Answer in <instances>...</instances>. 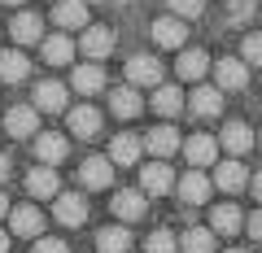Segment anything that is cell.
<instances>
[{
	"mask_svg": "<svg viewBox=\"0 0 262 253\" xmlns=\"http://www.w3.org/2000/svg\"><path fill=\"white\" fill-rule=\"evenodd\" d=\"M96 249L101 253H127L131 249V232L127 227H101V232H96Z\"/></svg>",
	"mask_w": 262,
	"mask_h": 253,
	"instance_id": "obj_32",
	"label": "cell"
},
{
	"mask_svg": "<svg viewBox=\"0 0 262 253\" xmlns=\"http://www.w3.org/2000/svg\"><path fill=\"white\" fill-rule=\"evenodd\" d=\"M5 131H9L13 140L39 135V109H35V105H13V109L5 113Z\"/></svg>",
	"mask_w": 262,
	"mask_h": 253,
	"instance_id": "obj_3",
	"label": "cell"
},
{
	"mask_svg": "<svg viewBox=\"0 0 262 253\" xmlns=\"http://www.w3.org/2000/svg\"><path fill=\"white\" fill-rule=\"evenodd\" d=\"M27 192L35 201H57V170H48V166H39V170H27Z\"/></svg>",
	"mask_w": 262,
	"mask_h": 253,
	"instance_id": "obj_20",
	"label": "cell"
},
{
	"mask_svg": "<svg viewBox=\"0 0 262 253\" xmlns=\"http://www.w3.org/2000/svg\"><path fill=\"white\" fill-rule=\"evenodd\" d=\"M227 253H249V249H227Z\"/></svg>",
	"mask_w": 262,
	"mask_h": 253,
	"instance_id": "obj_44",
	"label": "cell"
},
{
	"mask_svg": "<svg viewBox=\"0 0 262 253\" xmlns=\"http://www.w3.org/2000/svg\"><path fill=\"white\" fill-rule=\"evenodd\" d=\"M214 79H219V92H245L249 87V61L223 57V61H214Z\"/></svg>",
	"mask_w": 262,
	"mask_h": 253,
	"instance_id": "obj_1",
	"label": "cell"
},
{
	"mask_svg": "<svg viewBox=\"0 0 262 253\" xmlns=\"http://www.w3.org/2000/svg\"><path fill=\"white\" fill-rule=\"evenodd\" d=\"M144 149H149L158 162H166V157H175V153L184 149V140H179L175 127H166V122H162V127H153V131L144 135Z\"/></svg>",
	"mask_w": 262,
	"mask_h": 253,
	"instance_id": "obj_9",
	"label": "cell"
},
{
	"mask_svg": "<svg viewBox=\"0 0 262 253\" xmlns=\"http://www.w3.org/2000/svg\"><path fill=\"white\" fill-rule=\"evenodd\" d=\"M188 101H192L196 118H219V113H223V92H219V87H196Z\"/></svg>",
	"mask_w": 262,
	"mask_h": 253,
	"instance_id": "obj_27",
	"label": "cell"
},
{
	"mask_svg": "<svg viewBox=\"0 0 262 253\" xmlns=\"http://www.w3.org/2000/svg\"><path fill=\"white\" fill-rule=\"evenodd\" d=\"M9 35H13V44H39L44 39V18L39 13H18L13 18V27H9Z\"/></svg>",
	"mask_w": 262,
	"mask_h": 253,
	"instance_id": "obj_19",
	"label": "cell"
},
{
	"mask_svg": "<svg viewBox=\"0 0 262 253\" xmlns=\"http://www.w3.org/2000/svg\"><path fill=\"white\" fill-rule=\"evenodd\" d=\"M214 183H219V188H223V192H241V188H245V183H249V170H245V166H241V162H236V157H232V162H223V166H219V170H214Z\"/></svg>",
	"mask_w": 262,
	"mask_h": 253,
	"instance_id": "obj_29",
	"label": "cell"
},
{
	"mask_svg": "<svg viewBox=\"0 0 262 253\" xmlns=\"http://www.w3.org/2000/svg\"><path fill=\"white\" fill-rule=\"evenodd\" d=\"M5 179H9V157L0 153V183H5Z\"/></svg>",
	"mask_w": 262,
	"mask_h": 253,
	"instance_id": "obj_39",
	"label": "cell"
},
{
	"mask_svg": "<svg viewBox=\"0 0 262 253\" xmlns=\"http://www.w3.org/2000/svg\"><path fill=\"white\" fill-rule=\"evenodd\" d=\"M153 39H158L162 48H184L188 44L184 18H158V22H153Z\"/></svg>",
	"mask_w": 262,
	"mask_h": 253,
	"instance_id": "obj_23",
	"label": "cell"
},
{
	"mask_svg": "<svg viewBox=\"0 0 262 253\" xmlns=\"http://www.w3.org/2000/svg\"><path fill=\"white\" fill-rule=\"evenodd\" d=\"M210 227H214V236H236V232L245 227L241 205H214V214H210Z\"/></svg>",
	"mask_w": 262,
	"mask_h": 253,
	"instance_id": "obj_28",
	"label": "cell"
},
{
	"mask_svg": "<svg viewBox=\"0 0 262 253\" xmlns=\"http://www.w3.org/2000/svg\"><path fill=\"white\" fill-rule=\"evenodd\" d=\"M27 53H18V48H5V53H0V79H5V83H22V79H27Z\"/></svg>",
	"mask_w": 262,
	"mask_h": 253,
	"instance_id": "obj_30",
	"label": "cell"
},
{
	"mask_svg": "<svg viewBox=\"0 0 262 253\" xmlns=\"http://www.w3.org/2000/svg\"><path fill=\"white\" fill-rule=\"evenodd\" d=\"M253 144H258V140H253L249 122H241V118H236V122H227L223 131H219V149H227L232 157H241V153H249Z\"/></svg>",
	"mask_w": 262,
	"mask_h": 253,
	"instance_id": "obj_12",
	"label": "cell"
},
{
	"mask_svg": "<svg viewBox=\"0 0 262 253\" xmlns=\"http://www.w3.org/2000/svg\"><path fill=\"white\" fill-rule=\"evenodd\" d=\"M227 13H232V18H249V13H253V0H227Z\"/></svg>",
	"mask_w": 262,
	"mask_h": 253,
	"instance_id": "obj_37",
	"label": "cell"
},
{
	"mask_svg": "<svg viewBox=\"0 0 262 253\" xmlns=\"http://www.w3.org/2000/svg\"><path fill=\"white\" fill-rule=\"evenodd\" d=\"M140 153H144V140H136V135H114V144H110V162L114 166H136Z\"/></svg>",
	"mask_w": 262,
	"mask_h": 253,
	"instance_id": "obj_26",
	"label": "cell"
},
{
	"mask_svg": "<svg viewBox=\"0 0 262 253\" xmlns=\"http://www.w3.org/2000/svg\"><path fill=\"white\" fill-rule=\"evenodd\" d=\"M210 192H214V179H210L206 170H188V175L179 179V201H184V205H206Z\"/></svg>",
	"mask_w": 262,
	"mask_h": 253,
	"instance_id": "obj_8",
	"label": "cell"
},
{
	"mask_svg": "<svg viewBox=\"0 0 262 253\" xmlns=\"http://www.w3.org/2000/svg\"><path fill=\"white\" fill-rule=\"evenodd\" d=\"M245 227H249V236H253V240H262V210H258V214H253Z\"/></svg>",
	"mask_w": 262,
	"mask_h": 253,
	"instance_id": "obj_38",
	"label": "cell"
},
{
	"mask_svg": "<svg viewBox=\"0 0 262 253\" xmlns=\"http://www.w3.org/2000/svg\"><path fill=\"white\" fill-rule=\"evenodd\" d=\"M149 105L162 113V118H175V113L184 109V92H179V87H166V83H162V87H153V101H149Z\"/></svg>",
	"mask_w": 262,
	"mask_h": 253,
	"instance_id": "obj_31",
	"label": "cell"
},
{
	"mask_svg": "<svg viewBox=\"0 0 262 253\" xmlns=\"http://www.w3.org/2000/svg\"><path fill=\"white\" fill-rule=\"evenodd\" d=\"M175 70H179V79L201 83V75H206V70H214V61H210L206 48H184V53H179V61H175Z\"/></svg>",
	"mask_w": 262,
	"mask_h": 253,
	"instance_id": "obj_15",
	"label": "cell"
},
{
	"mask_svg": "<svg viewBox=\"0 0 262 253\" xmlns=\"http://www.w3.org/2000/svg\"><path fill=\"white\" fill-rule=\"evenodd\" d=\"M0 253H9V232H0Z\"/></svg>",
	"mask_w": 262,
	"mask_h": 253,
	"instance_id": "obj_42",
	"label": "cell"
},
{
	"mask_svg": "<svg viewBox=\"0 0 262 253\" xmlns=\"http://www.w3.org/2000/svg\"><path fill=\"white\" fill-rule=\"evenodd\" d=\"M75 39L66 35V31H57V35H48L44 39V61L48 66H70V61H75Z\"/></svg>",
	"mask_w": 262,
	"mask_h": 253,
	"instance_id": "obj_21",
	"label": "cell"
},
{
	"mask_svg": "<svg viewBox=\"0 0 262 253\" xmlns=\"http://www.w3.org/2000/svg\"><path fill=\"white\" fill-rule=\"evenodd\" d=\"M245 61H249V66H262V31L245 35Z\"/></svg>",
	"mask_w": 262,
	"mask_h": 253,
	"instance_id": "obj_34",
	"label": "cell"
},
{
	"mask_svg": "<svg viewBox=\"0 0 262 253\" xmlns=\"http://www.w3.org/2000/svg\"><path fill=\"white\" fill-rule=\"evenodd\" d=\"M35 253H70V244L57 240V236H39V240H35Z\"/></svg>",
	"mask_w": 262,
	"mask_h": 253,
	"instance_id": "obj_36",
	"label": "cell"
},
{
	"mask_svg": "<svg viewBox=\"0 0 262 253\" xmlns=\"http://www.w3.org/2000/svg\"><path fill=\"white\" fill-rule=\"evenodd\" d=\"M9 232L39 240V236H44V214H39L35 205H13V210H9Z\"/></svg>",
	"mask_w": 262,
	"mask_h": 253,
	"instance_id": "obj_11",
	"label": "cell"
},
{
	"mask_svg": "<svg viewBox=\"0 0 262 253\" xmlns=\"http://www.w3.org/2000/svg\"><path fill=\"white\" fill-rule=\"evenodd\" d=\"M79 48H83L88 61H105V57L114 53V31L110 27H88L83 39H79Z\"/></svg>",
	"mask_w": 262,
	"mask_h": 253,
	"instance_id": "obj_13",
	"label": "cell"
},
{
	"mask_svg": "<svg viewBox=\"0 0 262 253\" xmlns=\"http://www.w3.org/2000/svg\"><path fill=\"white\" fill-rule=\"evenodd\" d=\"M127 83L131 87H162V61L149 57V53L131 57V61H127Z\"/></svg>",
	"mask_w": 262,
	"mask_h": 253,
	"instance_id": "obj_2",
	"label": "cell"
},
{
	"mask_svg": "<svg viewBox=\"0 0 262 253\" xmlns=\"http://www.w3.org/2000/svg\"><path fill=\"white\" fill-rule=\"evenodd\" d=\"M184 157H188V166H192V170H206L210 162L219 157V135H206V131H201V135H188V140H184Z\"/></svg>",
	"mask_w": 262,
	"mask_h": 253,
	"instance_id": "obj_6",
	"label": "cell"
},
{
	"mask_svg": "<svg viewBox=\"0 0 262 253\" xmlns=\"http://www.w3.org/2000/svg\"><path fill=\"white\" fill-rule=\"evenodd\" d=\"M170 188H175V170H170L166 162H149V166L140 170V192L144 197H166Z\"/></svg>",
	"mask_w": 262,
	"mask_h": 253,
	"instance_id": "obj_4",
	"label": "cell"
},
{
	"mask_svg": "<svg viewBox=\"0 0 262 253\" xmlns=\"http://www.w3.org/2000/svg\"><path fill=\"white\" fill-rule=\"evenodd\" d=\"M214 249H219L214 227H188L179 236V253H214Z\"/></svg>",
	"mask_w": 262,
	"mask_h": 253,
	"instance_id": "obj_24",
	"label": "cell"
},
{
	"mask_svg": "<svg viewBox=\"0 0 262 253\" xmlns=\"http://www.w3.org/2000/svg\"><path fill=\"white\" fill-rule=\"evenodd\" d=\"M110 109L118 113V118H140L144 113V101H140V92H136V87H114L110 92Z\"/></svg>",
	"mask_w": 262,
	"mask_h": 253,
	"instance_id": "obj_25",
	"label": "cell"
},
{
	"mask_svg": "<svg viewBox=\"0 0 262 253\" xmlns=\"http://www.w3.org/2000/svg\"><path fill=\"white\" fill-rule=\"evenodd\" d=\"M79 179H83V188H92V192H101V188L114 183V162L110 157H88L83 170H79Z\"/></svg>",
	"mask_w": 262,
	"mask_h": 253,
	"instance_id": "obj_18",
	"label": "cell"
},
{
	"mask_svg": "<svg viewBox=\"0 0 262 253\" xmlns=\"http://www.w3.org/2000/svg\"><path fill=\"white\" fill-rule=\"evenodd\" d=\"M201 9H206V0H170V13L175 18H196Z\"/></svg>",
	"mask_w": 262,
	"mask_h": 253,
	"instance_id": "obj_35",
	"label": "cell"
},
{
	"mask_svg": "<svg viewBox=\"0 0 262 253\" xmlns=\"http://www.w3.org/2000/svg\"><path fill=\"white\" fill-rule=\"evenodd\" d=\"M9 210H13V205H9V197H5V192H0V218L9 214Z\"/></svg>",
	"mask_w": 262,
	"mask_h": 253,
	"instance_id": "obj_41",
	"label": "cell"
},
{
	"mask_svg": "<svg viewBox=\"0 0 262 253\" xmlns=\"http://www.w3.org/2000/svg\"><path fill=\"white\" fill-rule=\"evenodd\" d=\"M88 5H92V0H88ZM96 5H101V0H96Z\"/></svg>",
	"mask_w": 262,
	"mask_h": 253,
	"instance_id": "obj_45",
	"label": "cell"
},
{
	"mask_svg": "<svg viewBox=\"0 0 262 253\" xmlns=\"http://www.w3.org/2000/svg\"><path fill=\"white\" fill-rule=\"evenodd\" d=\"M253 197L262 201V170H258V175H253Z\"/></svg>",
	"mask_w": 262,
	"mask_h": 253,
	"instance_id": "obj_40",
	"label": "cell"
},
{
	"mask_svg": "<svg viewBox=\"0 0 262 253\" xmlns=\"http://www.w3.org/2000/svg\"><path fill=\"white\" fill-rule=\"evenodd\" d=\"M53 27L57 31H88V0H57Z\"/></svg>",
	"mask_w": 262,
	"mask_h": 253,
	"instance_id": "obj_5",
	"label": "cell"
},
{
	"mask_svg": "<svg viewBox=\"0 0 262 253\" xmlns=\"http://www.w3.org/2000/svg\"><path fill=\"white\" fill-rule=\"evenodd\" d=\"M53 214H57V223H61V227H83L88 223V201L79 197V192H57Z\"/></svg>",
	"mask_w": 262,
	"mask_h": 253,
	"instance_id": "obj_7",
	"label": "cell"
},
{
	"mask_svg": "<svg viewBox=\"0 0 262 253\" xmlns=\"http://www.w3.org/2000/svg\"><path fill=\"white\" fill-rule=\"evenodd\" d=\"M0 5H22V0H0Z\"/></svg>",
	"mask_w": 262,
	"mask_h": 253,
	"instance_id": "obj_43",
	"label": "cell"
},
{
	"mask_svg": "<svg viewBox=\"0 0 262 253\" xmlns=\"http://www.w3.org/2000/svg\"><path fill=\"white\" fill-rule=\"evenodd\" d=\"M66 153H70V144H66L57 131H39V135H35V157H39V166H61Z\"/></svg>",
	"mask_w": 262,
	"mask_h": 253,
	"instance_id": "obj_14",
	"label": "cell"
},
{
	"mask_svg": "<svg viewBox=\"0 0 262 253\" xmlns=\"http://www.w3.org/2000/svg\"><path fill=\"white\" fill-rule=\"evenodd\" d=\"M70 135H79V140H96L101 135V113H96V105H75L70 109Z\"/></svg>",
	"mask_w": 262,
	"mask_h": 253,
	"instance_id": "obj_16",
	"label": "cell"
},
{
	"mask_svg": "<svg viewBox=\"0 0 262 253\" xmlns=\"http://www.w3.org/2000/svg\"><path fill=\"white\" fill-rule=\"evenodd\" d=\"M66 101H70V92H66V83H57V79H44V83L35 87V109L39 113H61Z\"/></svg>",
	"mask_w": 262,
	"mask_h": 253,
	"instance_id": "obj_17",
	"label": "cell"
},
{
	"mask_svg": "<svg viewBox=\"0 0 262 253\" xmlns=\"http://www.w3.org/2000/svg\"><path fill=\"white\" fill-rule=\"evenodd\" d=\"M75 92H83V96H96V92H105V66L101 61H88V66H75Z\"/></svg>",
	"mask_w": 262,
	"mask_h": 253,
	"instance_id": "obj_22",
	"label": "cell"
},
{
	"mask_svg": "<svg viewBox=\"0 0 262 253\" xmlns=\"http://www.w3.org/2000/svg\"><path fill=\"white\" fill-rule=\"evenodd\" d=\"M144 249H149V253H179V240L170 232H153L149 240H144Z\"/></svg>",
	"mask_w": 262,
	"mask_h": 253,
	"instance_id": "obj_33",
	"label": "cell"
},
{
	"mask_svg": "<svg viewBox=\"0 0 262 253\" xmlns=\"http://www.w3.org/2000/svg\"><path fill=\"white\" fill-rule=\"evenodd\" d=\"M114 214H118L122 223H140V218L149 214V197H144V192H131V188H118V192H114Z\"/></svg>",
	"mask_w": 262,
	"mask_h": 253,
	"instance_id": "obj_10",
	"label": "cell"
},
{
	"mask_svg": "<svg viewBox=\"0 0 262 253\" xmlns=\"http://www.w3.org/2000/svg\"><path fill=\"white\" fill-rule=\"evenodd\" d=\"M258 135H262V131H258ZM258 144H262V140H258Z\"/></svg>",
	"mask_w": 262,
	"mask_h": 253,
	"instance_id": "obj_46",
	"label": "cell"
}]
</instances>
